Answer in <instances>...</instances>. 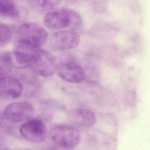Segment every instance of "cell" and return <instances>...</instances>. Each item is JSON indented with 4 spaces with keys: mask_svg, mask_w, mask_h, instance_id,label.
I'll return each instance as SVG.
<instances>
[{
    "mask_svg": "<svg viewBox=\"0 0 150 150\" xmlns=\"http://www.w3.org/2000/svg\"><path fill=\"white\" fill-rule=\"evenodd\" d=\"M45 26L52 30L65 28L76 29L82 23V20L77 12L68 8L54 9L46 14L43 19Z\"/></svg>",
    "mask_w": 150,
    "mask_h": 150,
    "instance_id": "1",
    "label": "cell"
},
{
    "mask_svg": "<svg viewBox=\"0 0 150 150\" xmlns=\"http://www.w3.org/2000/svg\"><path fill=\"white\" fill-rule=\"evenodd\" d=\"M50 136L53 142L60 147L66 149L76 147L81 140L79 131L71 125L56 126L51 131Z\"/></svg>",
    "mask_w": 150,
    "mask_h": 150,
    "instance_id": "2",
    "label": "cell"
},
{
    "mask_svg": "<svg viewBox=\"0 0 150 150\" xmlns=\"http://www.w3.org/2000/svg\"><path fill=\"white\" fill-rule=\"evenodd\" d=\"M29 67L37 74L45 77L52 76L57 68L52 55L47 51L40 49L32 58Z\"/></svg>",
    "mask_w": 150,
    "mask_h": 150,
    "instance_id": "3",
    "label": "cell"
},
{
    "mask_svg": "<svg viewBox=\"0 0 150 150\" xmlns=\"http://www.w3.org/2000/svg\"><path fill=\"white\" fill-rule=\"evenodd\" d=\"M19 132L23 138L34 143L44 142L47 135L45 124L38 118L28 120L21 125Z\"/></svg>",
    "mask_w": 150,
    "mask_h": 150,
    "instance_id": "4",
    "label": "cell"
},
{
    "mask_svg": "<svg viewBox=\"0 0 150 150\" xmlns=\"http://www.w3.org/2000/svg\"><path fill=\"white\" fill-rule=\"evenodd\" d=\"M19 39L40 48L47 41L48 34L43 28L36 23H24L18 30Z\"/></svg>",
    "mask_w": 150,
    "mask_h": 150,
    "instance_id": "5",
    "label": "cell"
},
{
    "mask_svg": "<svg viewBox=\"0 0 150 150\" xmlns=\"http://www.w3.org/2000/svg\"><path fill=\"white\" fill-rule=\"evenodd\" d=\"M33 105L28 102L13 103L7 105L4 111V117L10 122H20L29 120L34 115Z\"/></svg>",
    "mask_w": 150,
    "mask_h": 150,
    "instance_id": "6",
    "label": "cell"
},
{
    "mask_svg": "<svg viewBox=\"0 0 150 150\" xmlns=\"http://www.w3.org/2000/svg\"><path fill=\"white\" fill-rule=\"evenodd\" d=\"M40 48L19 39L14 45L13 53L16 63L22 67H28L35 53Z\"/></svg>",
    "mask_w": 150,
    "mask_h": 150,
    "instance_id": "7",
    "label": "cell"
},
{
    "mask_svg": "<svg viewBox=\"0 0 150 150\" xmlns=\"http://www.w3.org/2000/svg\"><path fill=\"white\" fill-rule=\"evenodd\" d=\"M57 71L61 79L70 83H80L84 81L86 77L85 71L82 67L74 63H61L57 67Z\"/></svg>",
    "mask_w": 150,
    "mask_h": 150,
    "instance_id": "8",
    "label": "cell"
},
{
    "mask_svg": "<svg viewBox=\"0 0 150 150\" xmlns=\"http://www.w3.org/2000/svg\"><path fill=\"white\" fill-rule=\"evenodd\" d=\"M23 87L21 81L13 76H1L0 80L1 96L9 99L20 97L22 92Z\"/></svg>",
    "mask_w": 150,
    "mask_h": 150,
    "instance_id": "9",
    "label": "cell"
},
{
    "mask_svg": "<svg viewBox=\"0 0 150 150\" xmlns=\"http://www.w3.org/2000/svg\"><path fill=\"white\" fill-rule=\"evenodd\" d=\"M53 41L55 45L61 50H72L79 45L80 37L74 30H61L54 34Z\"/></svg>",
    "mask_w": 150,
    "mask_h": 150,
    "instance_id": "10",
    "label": "cell"
},
{
    "mask_svg": "<svg viewBox=\"0 0 150 150\" xmlns=\"http://www.w3.org/2000/svg\"><path fill=\"white\" fill-rule=\"evenodd\" d=\"M72 118L76 124L84 127H91L96 122L94 113L92 110L84 109L74 110L72 114Z\"/></svg>",
    "mask_w": 150,
    "mask_h": 150,
    "instance_id": "11",
    "label": "cell"
},
{
    "mask_svg": "<svg viewBox=\"0 0 150 150\" xmlns=\"http://www.w3.org/2000/svg\"><path fill=\"white\" fill-rule=\"evenodd\" d=\"M13 54L10 52L2 53L0 57V73L1 76H5L12 71L15 65Z\"/></svg>",
    "mask_w": 150,
    "mask_h": 150,
    "instance_id": "12",
    "label": "cell"
},
{
    "mask_svg": "<svg viewBox=\"0 0 150 150\" xmlns=\"http://www.w3.org/2000/svg\"><path fill=\"white\" fill-rule=\"evenodd\" d=\"M0 13L3 16L13 19H17L20 17L17 7L10 0H1Z\"/></svg>",
    "mask_w": 150,
    "mask_h": 150,
    "instance_id": "13",
    "label": "cell"
},
{
    "mask_svg": "<svg viewBox=\"0 0 150 150\" xmlns=\"http://www.w3.org/2000/svg\"><path fill=\"white\" fill-rule=\"evenodd\" d=\"M38 9L47 11L52 10L60 4L61 0H31Z\"/></svg>",
    "mask_w": 150,
    "mask_h": 150,
    "instance_id": "14",
    "label": "cell"
},
{
    "mask_svg": "<svg viewBox=\"0 0 150 150\" xmlns=\"http://www.w3.org/2000/svg\"><path fill=\"white\" fill-rule=\"evenodd\" d=\"M12 32L10 28L6 24L1 23L0 25V43L1 45H5L10 41Z\"/></svg>",
    "mask_w": 150,
    "mask_h": 150,
    "instance_id": "15",
    "label": "cell"
},
{
    "mask_svg": "<svg viewBox=\"0 0 150 150\" xmlns=\"http://www.w3.org/2000/svg\"><path fill=\"white\" fill-rule=\"evenodd\" d=\"M30 1H31V0H30Z\"/></svg>",
    "mask_w": 150,
    "mask_h": 150,
    "instance_id": "16",
    "label": "cell"
}]
</instances>
